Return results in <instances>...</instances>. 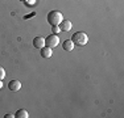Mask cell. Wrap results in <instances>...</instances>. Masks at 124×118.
<instances>
[{
  "instance_id": "6da1fadb",
  "label": "cell",
  "mask_w": 124,
  "mask_h": 118,
  "mask_svg": "<svg viewBox=\"0 0 124 118\" xmlns=\"http://www.w3.org/2000/svg\"><path fill=\"white\" fill-rule=\"evenodd\" d=\"M71 41L77 46H85L88 42V37H87V34L85 33V32H77V33L73 34Z\"/></svg>"
},
{
  "instance_id": "7a4b0ae2",
  "label": "cell",
  "mask_w": 124,
  "mask_h": 118,
  "mask_svg": "<svg viewBox=\"0 0 124 118\" xmlns=\"http://www.w3.org/2000/svg\"><path fill=\"white\" fill-rule=\"evenodd\" d=\"M63 20V16L60 11H52L48 13V22L52 26L54 25H60V22Z\"/></svg>"
},
{
  "instance_id": "3957f363",
  "label": "cell",
  "mask_w": 124,
  "mask_h": 118,
  "mask_svg": "<svg viewBox=\"0 0 124 118\" xmlns=\"http://www.w3.org/2000/svg\"><path fill=\"white\" fill-rule=\"evenodd\" d=\"M58 43H60V38H58L57 34H50L45 38V46L50 47V49L58 46Z\"/></svg>"
},
{
  "instance_id": "277c9868",
  "label": "cell",
  "mask_w": 124,
  "mask_h": 118,
  "mask_svg": "<svg viewBox=\"0 0 124 118\" xmlns=\"http://www.w3.org/2000/svg\"><path fill=\"white\" fill-rule=\"evenodd\" d=\"M8 89L12 91V92H19L21 89V83L19 80H11L8 83Z\"/></svg>"
},
{
  "instance_id": "5b68a950",
  "label": "cell",
  "mask_w": 124,
  "mask_h": 118,
  "mask_svg": "<svg viewBox=\"0 0 124 118\" xmlns=\"http://www.w3.org/2000/svg\"><path fill=\"white\" fill-rule=\"evenodd\" d=\"M58 26H60L61 32H70L73 25H71V21H69V20H62Z\"/></svg>"
},
{
  "instance_id": "8992f818",
  "label": "cell",
  "mask_w": 124,
  "mask_h": 118,
  "mask_svg": "<svg viewBox=\"0 0 124 118\" xmlns=\"http://www.w3.org/2000/svg\"><path fill=\"white\" fill-rule=\"evenodd\" d=\"M33 46L36 49H42L45 46V39L42 37H34L33 38Z\"/></svg>"
},
{
  "instance_id": "52a82bcc",
  "label": "cell",
  "mask_w": 124,
  "mask_h": 118,
  "mask_svg": "<svg viewBox=\"0 0 124 118\" xmlns=\"http://www.w3.org/2000/svg\"><path fill=\"white\" fill-rule=\"evenodd\" d=\"M40 50H41V57L42 58H50L53 55V50L48 46H44L42 49H40Z\"/></svg>"
},
{
  "instance_id": "ba28073f",
  "label": "cell",
  "mask_w": 124,
  "mask_h": 118,
  "mask_svg": "<svg viewBox=\"0 0 124 118\" xmlns=\"http://www.w3.org/2000/svg\"><path fill=\"white\" fill-rule=\"evenodd\" d=\"M62 47H63L65 51H73L74 50V43H73L71 39H66L62 43Z\"/></svg>"
},
{
  "instance_id": "9c48e42d",
  "label": "cell",
  "mask_w": 124,
  "mask_h": 118,
  "mask_svg": "<svg viewBox=\"0 0 124 118\" xmlns=\"http://www.w3.org/2000/svg\"><path fill=\"white\" fill-rule=\"evenodd\" d=\"M15 117H17V118H28L29 114H28V111H26L25 109H20V110H17V113L15 114Z\"/></svg>"
},
{
  "instance_id": "30bf717a",
  "label": "cell",
  "mask_w": 124,
  "mask_h": 118,
  "mask_svg": "<svg viewBox=\"0 0 124 118\" xmlns=\"http://www.w3.org/2000/svg\"><path fill=\"white\" fill-rule=\"evenodd\" d=\"M52 32H53V33H54V34L60 33V32H61L60 26H58V25H54V26H52Z\"/></svg>"
},
{
  "instance_id": "8fae6325",
  "label": "cell",
  "mask_w": 124,
  "mask_h": 118,
  "mask_svg": "<svg viewBox=\"0 0 124 118\" xmlns=\"http://www.w3.org/2000/svg\"><path fill=\"white\" fill-rule=\"evenodd\" d=\"M4 78H5V70L0 66V80H3Z\"/></svg>"
},
{
  "instance_id": "7c38bea8",
  "label": "cell",
  "mask_w": 124,
  "mask_h": 118,
  "mask_svg": "<svg viewBox=\"0 0 124 118\" xmlns=\"http://www.w3.org/2000/svg\"><path fill=\"white\" fill-rule=\"evenodd\" d=\"M12 117H15L13 114H5V118H12Z\"/></svg>"
},
{
  "instance_id": "4fadbf2b",
  "label": "cell",
  "mask_w": 124,
  "mask_h": 118,
  "mask_svg": "<svg viewBox=\"0 0 124 118\" xmlns=\"http://www.w3.org/2000/svg\"><path fill=\"white\" fill-rule=\"evenodd\" d=\"M1 88H3V81L0 80V89H1Z\"/></svg>"
}]
</instances>
